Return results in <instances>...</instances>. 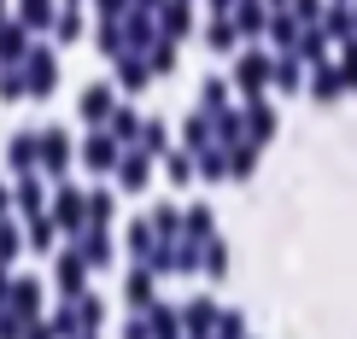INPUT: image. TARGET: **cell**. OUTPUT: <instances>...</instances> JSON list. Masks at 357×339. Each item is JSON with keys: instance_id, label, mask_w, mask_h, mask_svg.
I'll return each instance as SVG.
<instances>
[{"instance_id": "4316f807", "label": "cell", "mask_w": 357, "mask_h": 339, "mask_svg": "<svg viewBox=\"0 0 357 339\" xmlns=\"http://www.w3.org/2000/svg\"><path fill=\"white\" fill-rule=\"evenodd\" d=\"M165 175H170L176 187H188L193 175H199V158H193V152H170V158H165Z\"/></svg>"}, {"instance_id": "52a82bcc", "label": "cell", "mask_w": 357, "mask_h": 339, "mask_svg": "<svg viewBox=\"0 0 357 339\" xmlns=\"http://www.w3.org/2000/svg\"><path fill=\"white\" fill-rule=\"evenodd\" d=\"M146 182H153V152H123V158H117V187L141 194Z\"/></svg>"}, {"instance_id": "e575fe53", "label": "cell", "mask_w": 357, "mask_h": 339, "mask_svg": "<svg viewBox=\"0 0 357 339\" xmlns=\"http://www.w3.org/2000/svg\"><path fill=\"white\" fill-rule=\"evenodd\" d=\"M146 65H153V70H176V41L165 36V41H158L153 53H146Z\"/></svg>"}, {"instance_id": "3957f363", "label": "cell", "mask_w": 357, "mask_h": 339, "mask_svg": "<svg viewBox=\"0 0 357 339\" xmlns=\"http://www.w3.org/2000/svg\"><path fill=\"white\" fill-rule=\"evenodd\" d=\"M217 316H222V310H217L211 299H188V304H182V333H188V339H211V333H217Z\"/></svg>"}, {"instance_id": "f546056e", "label": "cell", "mask_w": 357, "mask_h": 339, "mask_svg": "<svg viewBox=\"0 0 357 339\" xmlns=\"http://www.w3.org/2000/svg\"><path fill=\"white\" fill-rule=\"evenodd\" d=\"M182 216H188V223H182V234H188V240H199V246H205V240L217 234V228H211V211H205V205H193V211H182Z\"/></svg>"}, {"instance_id": "7bdbcfd3", "label": "cell", "mask_w": 357, "mask_h": 339, "mask_svg": "<svg viewBox=\"0 0 357 339\" xmlns=\"http://www.w3.org/2000/svg\"><path fill=\"white\" fill-rule=\"evenodd\" d=\"M24 339H59L53 328H36V322H29V328H24Z\"/></svg>"}, {"instance_id": "7c38bea8", "label": "cell", "mask_w": 357, "mask_h": 339, "mask_svg": "<svg viewBox=\"0 0 357 339\" xmlns=\"http://www.w3.org/2000/svg\"><path fill=\"white\" fill-rule=\"evenodd\" d=\"M305 77H310V65H305L299 53H281V58H275V88H281V94H299Z\"/></svg>"}, {"instance_id": "603a6c76", "label": "cell", "mask_w": 357, "mask_h": 339, "mask_svg": "<svg viewBox=\"0 0 357 339\" xmlns=\"http://www.w3.org/2000/svg\"><path fill=\"white\" fill-rule=\"evenodd\" d=\"M146 82H153V65H141V58H123V65H117V88H123V94H141Z\"/></svg>"}, {"instance_id": "7a4b0ae2", "label": "cell", "mask_w": 357, "mask_h": 339, "mask_svg": "<svg viewBox=\"0 0 357 339\" xmlns=\"http://www.w3.org/2000/svg\"><path fill=\"white\" fill-rule=\"evenodd\" d=\"M305 88H310V94L322 100V106H334L340 94H351V88H346V70H340V65H328V58H322V65H310Z\"/></svg>"}, {"instance_id": "5b68a950", "label": "cell", "mask_w": 357, "mask_h": 339, "mask_svg": "<svg viewBox=\"0 0 357 339\" xmlns=\"http://www.w3.org/2000/svg\"><path fill=\"white\" fill-rule=\"evenodd\" d=\"M82 275H88V258H82V252H59V263H53V287L65 292V299H82Z\"/></svg>"}, {"instance_id": "30bf717a", "label": "cell", "mask_w": 357, "mask_h": 339, "mask_svg": "<svg viewBox=\"0 0 357 339\" xmlns=\"http://www.w3.org/2000/svg\"><path fill=\"white\" fill-rule=\"evenodd\" d=\"M65 164H70V141L59 135V129H41V170L65 175Z\"/></svg>"}, {"instance_id": "8992f818", "label": "cell", "mask_w": 357, "mask_h": 339, "mask_svg": "<svg viewBox=\"0 0 357 339\" xmlns=\"http://www.w3.org/2000/svg\"><path fill=\"white\" fill-rule=\"evenodd\" d=\"M53 223L65 228V234H82V223H88V199L70 194V187H59V199H53Z\"/></svg>"}, {"instance_id": "c3c4849f", "label": "cell", "mask_w": 357, "mask_h": 339, "mask_svg": "<svg viewBox=\"0 0 357 339\" xmlns=\"http://www.w3.org/2000/svg\"><path fill=\"white\" fill-rule=\"evenodd\" d=\"M0 211H6V194H0Z\"/></svg>"}, {"instance_id": "484cf974", "label": "cell", "mask_w": 357, "mask_h": 339, "mask_svg": "<svg viewBox=\"0 0 357 339\" xmlns=\"http://www.w3.org/2000/svg\"><path fill=\"white\" fill-rule=\"evenodd\" d=\"M199 269L211 275V281H217V275H229V246H222L217 234H211V240H205V252H199Z\"/></svg>"}, {"instance_id": "ba28073f", "label": "cell", "mask_w": 357, "mask_h": 339, "mask_svg": "<svg viewBox=\"0 0 357 339\" xmlns=\"http://www.w3.org/2000/svg\"><path fill=\"white\" fill-rule=\"evenodd\" d=\"M6 164L18 170V175L41 170V135H12V146H6Z\"/></svg>"}, {"instance_id": "9a60e30c", "label": "cell", "mask_w": 357, "mask_h": 339, "mask_svg": "<svg viewBox=\"0 0 357 339\" xmlns=\"http://www.w3.org/2000/svg\"><path fill=\"white\" fill-rule=\"evenodd\" d=\"M322 29H328V41L346 47V41H357V12L351 6H328V12H322Z\"/></svg>"}, {"instance_id": "ee69618b", "label": "cell", "mask_w": 357, "mask_h": 339, "mask_svg": "<svg viewBox=\"0 0 357 339\" xmlns=\"http://www.w3.org/2000/svg\"><path fill=\"white\" fill-rule=\"evenodd\" d=\"M12 299V281H6V263H0V304Z\"/></svg>"}, {"instance_id": "8d00e7d4", "label": "cell", "mask_w": 357, "mask_h": 339, "mask_svg": "<svg viewBox=\"0 0 357 339\" xmlns=\"http://www.w3.org/2000/svg\"><path fill=\"white\" fill-rule=\"evenodd\" d=\"M165 36H188V6H165Z\"/></svg>"}, {"instance_id": "7dc6e473", "label": "cell", "mask_w": 357, "mask_h": 339, "mask_svg": "<svg viewBox=\"0 0 357 339\" xmlns=\"http://www.w3.org/2000/svg\"><path fill=\"white\" fill-rule=\"evenodd\" d=\"M106 6H123V0H106Z\"/></svg>"}, {"instance_id": "4fadbf2b", "label": "cell", "mask_w": 357, "mask_h": 339, "mask_svg": "<svg viewBox=\"0 0 357 339\" xmlns=\"http://www.w3.org/2000/svg\"><path fill=\"white\" fill-rule=\"evenodd\" d=\"M153 281H158V269H153V263H141V269H135V275L123 281V299L135 304V310H146V304H158V299H153Z\"/></svg>"}, {"instance_id": "d590c367", "label": "cell", "mask_w": 357, "mask_h": 339, "mask_svg": "<svg viewBox=\"0 0 357 339\" xmlns=\"http://www.w3.org/2000/svg\"><path fill=\"white\" fill-rule=\"evenodd\" d=\"M18 205H24V211H41V187H36V170H29L24 182H18Z\"/></svg>"}, {"instance_id": "836d02e7", "label": "cell", "mask_w": 357, "mask_h": 339, "mask_svg": "<svg viewBox=\"0 0 357 339\" xmlns=\"http://www.w3.org/2000/svg\"><path fill=\"white\" fill-rule=\"evenodd\" d=\"M205 41H211L217 53H229L234 41H241V29H234V18H217V24H211V36H205Z\"/></svg>"}, {"instance_id": "f35d334b", "label": "cell", "mask_w": 357, "mask_h": 339, "mask_svg": "<svg viewBox=\"0 0 357 339\" xmlns=\"http://www.w3.org/2000/svg\"><path fill=\"white\" fill-rule=\"evenodd\" d=\"M293 18H299V24H322V0H293Z\"/></svg>"}, {"instance_id": "f1b7e54d", "label": "cell", "mask_w": 357, "mask_h": 339, "mask_svg": "<svg viewBox=\"0 0 357 339\" xmlns=\"http://www.w3.org/2000/svg\"><path fill=\"white\" fill-rule=\"evenodd\" d=\"M193 158H199L205 182H222V175H229V152H222V146H205V152H193Z\"/></svg>"}, {"instance_id": "9c48e42d", "label": "cell", "mask_w": 357, "mask_h": 339, "mask_svg": "<svg viewBox=\"0 0 357 339\" xmlns=\"http://www.w3.org/2000/svg\"><path fill=\"white\" fill-rule=\"evenodd\" d=\"M182 141H188V152H205V146H217V117H211V111L199 106V111L188 117V129H182Z\"/></svg>"}, {"instance_id": "44dd1931", "label": "cell", "mask_w": 357, "mask_h": 339, "mask_svg": "<svg viewBox=\"0 0 357 339\" xmlns=\"http://www.w3.org/2000/svg\"><path fill=\"white\" fill-rule=\"evenodd\" d=\"M252 170H258V141H234L229 146V175H234V182H246Z\"/></svg>"}, {"instance_id": "60d3db41", "label": "cell", "mask_w": 357, "mask_h": 339, "mask_svg": "<svg viewBox=\"0 0 357 339\" xmlns=\"http://www.w3.org/2000/svg\"><path fill=\"white\" fill-rule=\"evenodd\" d=\"M0 53H6V58H24V36H18V24H6V36H0Z\"/></svg>"}, {"instance_id": "7402d4cb", "label": "cell", "mask_w": 357, "mask_h": 339, "mask_svg": "<svg viewBox=\"0 0 357 339\" xmlns=\"http://www.w3.org/2000/svg\"><path fill=\"white\" fill-rule=\"evenodd\" d=\"M53 82H59V77H53V58H47V53H36V58H29V94L47 100V94H53Z\"/></svg>"}, {"instance_id": "4dcf8cb0", "label": "cell", "mask_w": 357, "mask_h": 339, "mask_svg": "<svg viewBox=\"0 0 357 339\" xmlns=\"http://www.w3.org/2000/svg\"><path fill=\"white\" fill-rule=\"evenodd\" d=\"M199 106L211 111V117H217V111H229V82H222V77H211V82L199 88Z\"/></svg>"}, {"instance_id": "d4e9b609", "label": "cell", "mask_w": 357, "mask_h": 339, "mask_svg": "<svg viewBox=\"0 0 357 339\" xmlns=\"http://www.w3.org/2000/svg\"><path fill=\"white\" fill-rule=\"evenodd\" d=\"M146 223H153V234H158V240H182V211H176V205H158V211L146 216Z\"/></svg>"}, {"instance_id": "277c9868", "label": "cell", "mask_w": 357, "mask_h": 339, "mask_svg": "<svg viewBox=\"0 0 357 339\" xmlns=\"http://www.w3.org/2000/svg\"><path fill=\"white\" fill-rule=\"evenodd\" d=\"M241 123H246V141H258V146H264V141L275 135V123H281V117H275V106H270V100L258 94V100H246V111H241Z\"/></svg>"}, {"instance_id": "d6a6232c", "label": "cell", "mask_w": 357, "mask_h": 339, "mask_svg": "<svg viewBox=\"0 0 357 339\" xmlns=\"http://www.w3.org/2000/svg\"><path fill=\"white\" fill-rule=\"evenodd\" d=\"M112 194H94V199H88V228H112Z\"/></svg>"}, {"instance_id": "2e32d148", "label": "cell", "mask_w": 357, "mask_h": 339, "mask_svg": "<svg viewBox=\"0 0 357 339\" xmlns=\"http://www.w3.org/2000/svg\"><path fill=\"white\" fill-rule=\"evenodd\" d=\"M293 53H299L305 65H322V58H328V29H322V24H305V29H299V47H293Z\"/></svg>"}, {"instance_id": "1f68e13d", "label": "cell", "mask_w": 357, "mask_h": 339, "mask_svg": "<svg viewBox=\"0 0 357 339\" xmlns=\"http://www.w3.org/2000/svg\"><path fill=\"white\" fill-rule=\"evenodd\" d=\"M100 322H106V304H100V299H88V292H82V299H77V328L88 333V328H100Z\"/></svg>"}, {"instance_id": "5bb4252c", "label": "cell", "mask_w": 357, "mask_h": 339, "mask_svg": "<svg viewBox=\"0 0 357 339\" xmlns=\"http://www.w3.org/2000/svg\"><path fill=\"white\" fill-rule=\"evenodd\" d=\"M6 310H18L24 322H36V310H41V281H12V299H6Z\"/></svg>"}, {"instance_id": "83f0119b", "label": "cell", "mask_w": 357, "mask_h": 339, "mask_svg": "<svg viewBox=\"0 0 357 339\" xmlns=\"http://www.w3.org/2000/svg\"><path fill=\"white\" fill-rule=\"evenodd\" d=\"M106 123H112V135H117V141H135V135H141L135 106H112V117H106Z\"/></svg>"}, {"instance_id": "d6986e66", "label": "cell", "mask_w": 357, "mask_h": 339, "mask_svg": "<svg viewBox=\"0 0 357 339\" xmlns=\"http://www.w3.org/2000/svg\"><path fill=\"white\" fill-rule=\"evenodd\" d=\"M77 252L88 258V269H100V263L112 258V234H106V228H88L82 240H77Z\"/></svg>"}, {"instance_id": "bcb514c9", "label": "cell", "mask_w": 357, "mask_h": 339, "mask_svg": "<svg viewBox=\"0 0 357 339\" xmlns=\"http://www.w3.org/2000/svg\"><path fill=\"white\" fill-rule=\"evenodd\" d=\"M217 6H222V12H229V6H234V0H217Z\"/></svg>"}, {"instance_id": "74e56055", "label": "cell", "mask_w": 357, "mask_h": 339, "mask_svg": "<svg viewBox=\"0 0 357 339\" xmlns=\"http://www.w3.org/2000/svg\"><path fill=\"white\" fill-rule=\"evenodd\" d=\"M165 146H170V135H165L158 123H146V129H141V152H165Z\"/></svg>"}, {"instance_id": "6da1fadb", "label": "cell", "mask_w": 357, "mask_h": 339, "mask_svg": "<svg viewBox=\"0 0 357 339\" xmlns=\"http://www.w3.org/2000/svg\"><path fill=\"white\" fill-rule=\"evenodd\" d=\"M270 82H275V58L270 53H241L234 58V88H241L246 100H258Z\"/></svg>"}, {"instance_id": "e0dca14e", "label": "cell", "mask_w": 357, "mask_h": 339, "mask_svg": "<svg viewBox=\"0 0 357 339\" xmlns=\"http://www.w3.org/2000/svg\"><path fill=\"white\" fill-rule=\"evenodd\" d=\"M146 328H153V339H182V316L170 304H146Z\"/></svg>"}, {"instance_id": "cb8c5ba5", "label": "cell", "mask_w": 357, "mask_h": 339, "mask_svg": "<svg viewBox=\"0 0 357 339\" xmlns=\"http://www.w3.org/2000/svg\"><path fill=\"white\" fill-rule=\"evenodd\" d=\"M299 18H293V12H275V18H270V36H275V47L281 53H293V47H299Z\"/></svg>"}, {"instance_id": "f6af8a7d", "label": "cell", "mask_w": 357, "mask_h": 339, "mask_svg": "<svg viewBox=\"0 0 357 339\" xmlns=\"http://www.w3.org/2000/svg\"><path fill=\"white\" fill-rule=\"evenodd\" d=\"M270 6H275V12H287V6H293V0H270Z\"/></svg>"}, {"instance_id": "8fae6325", "label": "cell", "mask_w": 357, "mask_h": 339, "mask_svg": "<svg viewBox=\"0 0 357 339\" xmlns=\"http://www.w3.org/2000/svg\"><path fill=\"white\" fill-rule=\"evenodd\" d=\"M117 158H123V152H117V135H106V129L82 146V164L88 170H117Z\"/></svg>"}, {"instance_id": "ac0fdd59", "label": "cell", "mask_w": 357, "mask_h": 339, "mask_svg": "<svg viewBox=\"0 0 357 339\" xmlns=\"http://www.w3.org/2000/svg\"><path fill=\"white\" fill-rule=\"evenodd\" d=\"M234 29H241V36H264V29H270V12H264L258 0H241V6H234Z\"/></svg>"}, {"instance_id": "ab89813d", "label": "cell", "mask_w": 357, "mask_h": 339, "mask_svg": "<svg viewBox=\"0 0 357 339\" xmlns=\"http://www.w3.org/2000/svg\"><path fill=\"white\" fill-rule=\"evenodd\" d=\"M217 339H246V328H241V316H234V310L217 316Z\"/></svg>"}, {"instance_id": "ffe728a7", "label": "cell", "mask_w": 357, "mask_h": 339, "mask_svg": "<svg viewBox=\"0 0 357 339\" xmlns=\"http://www.w3.org/2000/svg\"><path fill=\"white\" fill-rule=\"evenodd\" d=\"M82 117H88V123H106V117H112V82H94L82 94Z\"/></svg>"}, {"instance_id": "b9f144b4", "label": "cell", "mask_w": 357, "mask_h": 339, "mask_svg": "<svg viewBox=\"0 0 357 339\" xmlns=\"http://www.w3.org/2000/svg\"><path fill=\"white\" fill-rule=\"evenodd\" d=\"M12 252H18V228H12V223H0V263H6Z\"/></svg>"}]
</instances>
